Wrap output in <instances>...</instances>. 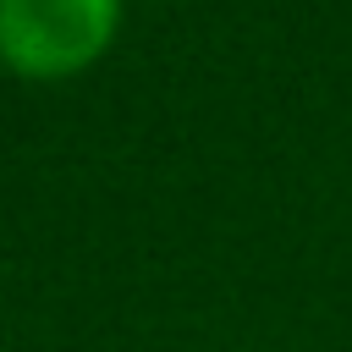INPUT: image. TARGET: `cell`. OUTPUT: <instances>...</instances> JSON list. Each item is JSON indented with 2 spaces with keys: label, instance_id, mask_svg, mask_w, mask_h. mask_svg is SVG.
<instances>
[{
  "label": "cell",
  "instance_id": "cell-1",
  "mask_svg": "<svg viewBox=\"0 0 352 352\" xmlns=\"http://www.w3.org/2000/svg\"><path fill=\"white\" fill-rule=\"evenodd\" d=\"M121 0H0V55L28 77L88 66L116 33Z\"/></svg>",
  "mask_w": 352,
  "mask_h": 352
}]
</instances>
